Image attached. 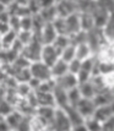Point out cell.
<instances>
[{
	"label": "cell",
	"instance_id": "1",
	"mask_svg": "<svg viewBox=\"0 0 114 131\" xmlns=\"http://www.w3.org/2000/svg\"><path fill=\"white\" fill-rule=\"evenodd\" d=\"M42 49H43V44L38 38H33V40L27 44L23 48L21 55L26 58L29 63H36V61H40V55H42Z\"/></svg>",
	"mask_w": 114,
	"mask_h": 131
},
{
	"label": "cell",
	"instance_id": "2",
	"mask_svg": "<svg viewBox=\"0 0 114 131\" xmlns=\"http://www.w3.org/2000/svg\"><path fill=\"white\" fill-rule=\"evenodd\" d=\"M53 131H71L72 125L69 120V116L66 112L64 109L57 108L55 110V116H54V121L51 124L50 127Z\"/></svg>",
	"mask_w": 114,
	"mask_h": 131
},
{
	"label": "cell",
	"instance_id": "3",
	"mask_svg": "<svg viewBox=\"0 0 114 131\" xmlns=\"http://www.w3.org/2000/svg\"><path fill=\"white\" fill-rule=\"evenodd\" d=\"M29 70H31V75H32V77L36 79V80H39L40 82L49 81V80L53 79L50 68H49V66H47L46 64L42 63V61H36V63H32L31 64V66H29Z\"/></svg>",
	"mask_w": 114,
	"mask_h": 131
},
{
	"label": "cell",
	"instance_id": "4",
	"mask_svg": "<svg viewBox=\"0 0 114 131\" xmlns=\"http://www.w3.org/2000/svg\"><path fill=\"white\" fill-rule=\"evenodd\" d=\"M55 7H57L58 17H61V18H66V17L79 12L77 1H72V0L57 1L55 3Z\"/></svg>",
	"mask_w": 114,
	"mask_h": 131
},
{
	"label": "cell",
	"instance_id": "5",
	"mask_svg": "<svg viewBox=\"0 0 114 131\" xmlns=\"http://www.w3.org/2000/svg\"><path fill=\"white\" fill-rule=\"evenodd\" d=\"M95 58L99 63L114 64V44L104 42L102 46L99 47V49L96 51Z\"/></svg>",
	"mask_w": 114,
	"mask_h": 131
},
{
	"label": "cell",
	"instance_id": "6",
	"mask_svg": "<svg viewBox=\"0 0 114 131\" xmlns=\"http://www.w3.org/2000/svg\"><path fill=\"white\" fill-rule=\"evenodd\" d=\"M58 60H60V51L55 49L54 46H43L40 61L44 63L47 66L51 68Z\"/></svg>",
	"mask_w": 114,
	"mask_h": 131
},
{
	"label": "cell",
	"instance_id": "7",
	"mask_svg": "<svg viewBox=\"0 0 114 131\" xmlns=\"http://www.w3.org/2000/svg\"><path fill=\"white\" fill-rule=\"evenodd\" d=\"M55 110L57 108H48V107H38L36 109L34 115L43 123V125L48 127H51V124L54 121V116H55Z\"/></svg>",
	"mask_w": 114,
	"mask_h": 131
},
{
	"label": "cell",
	"instance_id": "8",
	"mask_svg": "<svg viewBox=\"0 0 114 131\" xmlns=\"http://www.w3.org/2000/svg\"><path fill=\"white\" fill-rule=\"evenodd\" d=\"M75 108L77 109V112L80 113V115L86 120V119H88V118H92V116H93L97 107H96V104L93 102V99L82 98Z\"/></svg>",
	"mask_w": 114,
	"mask_h": 131
},
{
	"label": "cell",
	"instance_id": "9",
	"mask_svg": "<svg viewBox=\"0 0 114 131\" xmlns=\"http://www.w3.org/2000/svg\"><path fill=\"white\" fill-rule=\"evenodd\" d=\"M65 25H66V36L70 38L76 36L77 33L82 32L81 31V22H80V14H74L71 16L65 18Z\"/></svg>",
	"mask_w": 114,
	"mask_h": 131
},
{
	"label": "cell",
	"instance_id": "10",
	"mask_svg": "<svg viewBox=\"0 0 114 131\" xmlns=\"http://www.w3.org/2000/svg\"><path fill=\"white\" fill-rule=\"evenodd\" d=\"M58 37V33L51 23H47L39 33V39L43 46H51Z\"/></svg>",
	"mask_w": 114,
	"mask_h": 131
},
{
	"label": "cell",
	"instance_id": "11",
	"mask_svg": "<svg viewBox=\"0 0 114 131\" xmlns=\"http://www.w3.org/2000/svg\"><path fill=\"white\" fill-rule=\"evenodd\" d=\"M55 85L65 91H70L71 88H75L79 86V80H77V76L72 74H66L63 77L55 80Z\"/></svg>",
	"mask_w": 114,
	"mask_h": 131
},
{
	"label": "cell",
	"instance_id": "12",
	"mask_svg": "<svg viewBox=\"0 0 114 131\" xmlns=\"http://www.w3.org/2000/svg\"><path fill=\"white\" fill-rule=\"evenodd\" d=\"M75 51H76V59L80 60L81 63L85 61V60L95 58V51H93L91 47L87 44V42L75 46Z\"/></svg>",
	"mask_w": 114,
	"mask_h": 131
},
{
	"label": "cell",
	"instance_id": "13",
	"mask_svg": "<svg viewBox=\"0 0 114 131\" xmlns=\"http://www.w3.org/2000/svg\"><path fill=\"white\" fill-rule=\"evenodd\" d=\"M54 101H55V107L59 109H65L69 107V99H68V91H65L63 88L58 87L55 85V88L53 91Z\"/></svg>",
	"mask_w": 114,
	"mask_h": 131
},
{
	"label": "cell",
	"instance_id": "14",
	"mask_svg": "<svg viewBox=\"0 0 114 131\" xmlns=\"http://www.w3.org/2000/svg\"><path fill=\"white\" fill-rule=\"evenodd\" d=\"M36 103L38 107H48V108H57L53 93H43V92H34Z\"/></svg>",
	"mask_w": 114,
	"mask_h": 131
},
{
	"label": "cell",
	"instance_id": "15",
	"mask_svg": "<svg viewBox=\"0 0 114 131\" xmlns=\"http://www.w3.org/2000/svg\"><path fill=\"white\" fill-rule=\"evenodd\" d=\"M80 14V22H81V31L82 32H91L96 28L95 26V20L91 12H79Z\"/></svg>",
	"mask_w": 114,
	"mask_h": 131
},
{
	"label": "cell",
	"instance_id": "16",
	"mask_svg": "<svg viewBox=\"0 0 114 131\" xmlns=\"http://www.w3.org/2000/svg\"><path fill=\"white\" fill-rule=\"evenodd\" d=\"M50 71H51L53 79H54V80H58V79L63 77L64 75L69 74V64L63 61V60L60 59V60H58L57 63L50 68Z\"/></svg>",
	"mask_w": 114,
	"mask_h": 131
},
{
	"label": "cell",
	"instance_id": "17",
	"mask_svg": "<svg viewBox=\"0 0 114 131\" xmlns=\"http://www.w3.org/2000/svg\"><path fill=\"white\" fill-rule=\"evenodd\" d=\"M114 99L113 93L110 90H106V91L98 92L93 98V102L96 104V107H103V105H109L112 101Z\"/></svg>",
	"mask_w": 114,
	"mask_h": 131
},
{
	"label": "cell",
	"instance_id": "18",
	"mask_svg": "<svg viewBox=\"0 0 114 131\" xmlns=\"http://www.w3.org/2000/svg\"><path fill=\"white\" fill-rule=\"evenodd\" d=\"M102 33L106 42L114 44V12L109 15L108 21L102 28Z\"/></svg>",
	"mask_w": 114,
	"mask_h": 131
},
{
	"label": "cell",
	"instance_id": "19",
	"mask_svg": "<svg viewBox=\"0 0 114 131\" xmlns=\"http://www.w3.org/2000/svg\"><path fill=\"white\" fill-rule=\"evenodd\" d=\"M17 40V33L14 32V31H9L6 32L4 36L0 37V43H1V50H10L15 42Z\"/></svg>",
	"mask_w": 114,
	"mask_h": 131
},
{
	"label": "cell",
	"instance_id": "20",
	"mask_svg": "<svg viewBox=\"0 0 114 131\" xmlns=\"http://www.w3.org/2000/svg\"><path fill=\"white\" fill-rule=\"evenodd\" d=\"M23 118H25V115H22L20 112H17L16 109H15L12 113H10V114L7 115L6 118H4V119H5V121L7 123V125L10 126L11 130H16L17 127L20 126V124H21V121L23 120Z\"/></svg>",
	"mask_w": 114,
	"mask_h": 131
},
{
	"label": "cell",
	"instance_id": "21",
	"mask_svg": "<svg viewBox=\"0 0 114 131\" xmlns=\"http://www.w3.org/2000/svg\"><path fill=\"white\" fill-rule=\"evenodd\" d=\"M79 90H80L82 98H86V99H93L95 96L97 94V91H96L95 86L91 83V81L85 82V83H80L79 85Z\"/></svg>",
	"mask_w": 114,
	"mask_h": 131
},
{
	"label": "cell",
	"instance_id": "22",
	"mask_svg": "<svg viewBox=\"0 0 114 131\" xmlns=\"http://www.w3.org/2000/svg\"><path fill=\"white\" fill-rule=\"evenodd\" d=\"M113 116V113H112V109L109 105H103V107H97L96 108V112H95V114H93V118H96L98 121H101V123H104V121H107L109 118H112Z\"/></svg>",
	"mask_w": 114,
	"mask_h": 131
},
{
	"label": "cell",
	"instance_id": "23",
	"mask_svg": "<svg viewBox=\"0 0 114 131\" xmlns=\"http://www.w3.org/2000/svg\"><path fill=\"white\" fill-rule=\"evenodd\" d=\"M64 110L66 112V114H68V116H69V120H70V123H71V125L72 126L80 125V124H82V123H85V119L80 115V113L77 112V109L76 108L71 107V105H69V107H66Z\"/></svg>",
	"mask_w": 114,
	"mask_h": 131
},
{
	"label": "cell",
	"instance_id": "24",
	"mask_svg": "<svg viewBox=\"0 0 114 131\" xmlns=\"http://www.w3.org/2000/svg\"><path fill=\"white\" fill-rule=\"evenodd\" d=\"M71 44V39H70V37L69 36H63V34H58L57 39H55V42L51 44V46L55 47V49H58V50L61 51L66 48V47H69Z\"/></svg>",
	"mask_w": 114,
	"mask_h": 131
},
{
	"label": "cell",
	"instance_id": "25",
	"mask_svg": "<svg viewBox=\"0 0 114 131\" xmlns=\"http://www.w3.org/2000/svg\"><path fill=\"white\" fill-rule=\"evenodd\" d=\"M68 99H69V105L71 107H76L79 102L82 99V96L80 93V90H79V86L75 87V88H71L70 91H68Z\"/></svg>",
	"mask_w": 114,
	"mask_h": 131
},
{
	"label": "cell",
	"instance_id": "26",
	"mask_svg": "<svg viewBox=\"0 0 114 131\" xmlns=\"http://www.w3.org/2000/svg\"><path fill=\"white\" fill-rule=\"evenodd\" d=\"M60 59L65 61V63H71L74 59H76V51H75V46L70 44L69 47H66L61 53H60Z\"/></svg>",
	"mask_w": 114,
	"mask_h": 131
},
{
	"label": "cell",
	"instance_id": "27",
	"mask_svg": "<svg viewBox=\"0 0 114 131\" xmlns=\"http://www.w3.org/2000/svg\"><path fill=\"white\" fill-rule=\"evenodd\" d=\"M85 125L88 131H103V124L93 116L85 120Z\"/></svg>",
	"mask_w": 114,
	"mask_h": 131
},
{
	"label": "cell",
	"instance_id": "28",
	"mask_svg": "<svg viewBox=\"0 0 114 131\" xmlns=\"http://www.w3.org/2000/svg\"><path fill=\"white\" fill-rule=\"evenodd\" d=\"M33 38H34V36L32 31H20L17 33V40L20 43H22L25 47L27 46V44H29L33 40Z\"/></svg>",
	"mask_w": 114,
	"mask_h": 131
},
{
	"label": "cell",
	"instance_id": "29",
	"mask_svg": "<svg viewBox=\"0 0 114 131\" xmlns=\"http://www.w3.org/2000/svg\"><path fill=\"white\" fill-rule=\"evenodd\" d=\"M15 91H16V94L20 98H27L33 92L28 83H17Z\"/></svg>",
	"mask_w": 114,
	"mask_h": 131
},
{
	"label": "cell",
	"instance_id": "30",
	"mask_svg": "<svg viewBox=\"0 0 114 131\" xmlns=\"http://www.w3.org/2000/svg\"><path fill=\"white\" fill-rule=\"evenodd\" d=\"M54 26V28L57 31L58 34H63V36H66V25H65V18H61V17H58L55 18V21L51 23Z\"/></svg>",
	"mask_w": 114,
	"mask_h": 131
},
{
	"label": "cell",
	"instance_id": "31",
	"mask_svg": "<svg viewBox=\"0 0 114 131\" xmlns=\"http://www.w3.org/2000/svg\"><path fill=\"white\" fill-rule=\"evenodd\" d=\"M14 110H15L14 105H11L7 101L4 99L3 102H0V115H1L3 118H6V116L10 114V113H12Z\"/></svg>",
	"mask_w": 114,
	"mask_h": 131
},
{
	"label": "cell",
	"instance_id": "32",
	"mask_svg": "<svg viewBox=\"0 0 114 131\" xmlns=\"http://www.w3.org/2000/svg\"><path fill=\"white\" fill-rule=\"evenodd\" d=\"M27 7H28L29 14L34 16V15H38L42 10V6H40V1L38 0H31V1H27Z\"/></svg>",
	"mask_w": 114,
	"mask_h": 131
},
{
	"label": "cell",
	"instance_id": "33",
	"mask_svg": "<svg viewBox=\"0 0 114 131\" xmlns=\"http://www.w3.org/2000/svg\"><path fill=\"white\" fill-rule=\"evenodd\" d=\"M21 31H33V16L21 17Z\"/></svg>",
	"mask_w": 114,
	"mask_h": 131
},
{
	"label": "cell",
	"instance_id": "34",
	"mask_svg": "<svg viewBox=\"0 0 114 131\" xmlns=\"http://www.w3.org/2000/svg\"><path fill=\"white\" fill-rule=\"evenodd\" d=\"M9 27H10L11 31L18 33V32L21 31V17H18V16H11L10 17Z\"/></svg>",
	"mask_w": 114,
	"mask_h": 131
},
{
	"label": "cell",
	"instance_id": "35",
	"mask_svg": "<svg viewBox=\"0 0 114 131\" xmlns=\"http://www.w3.org/2000/svg\"><path fill=\"white\" fill-rule=\"evenodd\" d=\"M81 65H82V63H81L80 60L74 59L71 63H69V74H72L75 76H77L81 70Z\"/></svg>",
	"mask_w": 114,
	"mask_h": 131
},
{
	"label": "cell",
	"instance_id": "36",
	"mask_svg": "<svg viewBox=\"0 0 114 131\" xmlns=\"http://www.w3.org/2000/svg\"><path fill=\"white\" fill-rule=\"evenodd\" d=\"M103 130H114V115L103 123Z\"/></svg>",
	"mask_w": 114,
	"mask_h": 131
},
{
	"label": "cell",
	"instance_id": "37",
	"mask_svg": "<svg viewBox=\"0 0 114 131\" xmlns=\"http://www.w3.org/2000/svg\"><path fill=\"white\" fill-rule=\"evenodd\" d=\"M10 17H11V15L7 12V10H6V11H4V12H1V14H0V22L7 23V25H9Z\"/></svg>",
	"mask_w": 114,
	"mask_h": 131
},
{
	"label": "cell",
	"instance_id": "38",
	"mask_svg": "<svg viewBox=\"0 0 114 131\" xmlns=\"http://www.w3.org/2000/svg\"><path fill=\"white\" fill-rule=\"evenodd\" d=\"M10 31V27H9V25L7 23H3L0 22V37L1 36H4L6 32H9Z\"/></svg>",
	"mask_w": 114,
	"mask_h": 131
},
{
	"label": "cell",
	"instance_id": "39",
	"mask_svg": "<svg viewBox=\"0 0 114 131\" xmlns=\"http://www.w3.org/2000/svg\"><path fill=\"white\" fill-rule=\"evenodd\" d=\"M0 131H11L10 126L7 125V123L5 121V119L0 120Z\"/></svg>",
	"mask_w": 114,
	"mask_h": 131
},
{
	"label": "cell",
	"instance_id": "40",
	"mask_svg": "<svg viewBox=\"0 0 114 131\" xmlns=\"http://www.w3.org/2000/svg\"><path fill=\"white\" fill-rule=\"evenodd\" d=\"M71 131H88V130H87V127H86L85 123H82V124H80V125L72 126Z\"/></svg>",
	"mask_w": 114,
	"mask_h": 131
},
{
	"label": "cell",
	"instance_id": "41",
	"mask_svg": "<svg viewBox=\"0 0 114 131\" xmlns=\"http://www.w3.org/2000/svg\"><path fill=\"white\" fill-rule=\"evenodd\" d=\"M6 7H7V3L0 0V14H1V12H4V11H6Z\"/></svg>",
	"mask_w": 114,
	"mask_h": 131
},
{
	"label": "cell",
	"instance_id": "42",
	"mask_svg": "<svg viewBox=\"0 0 114 131\" xmlns=\"http://www.w3.org/2000/svg\"><path fill=\"white\" fill-rule=\"evenodd\" d=\"M109 107H110V109H112V113H113V115H114V99L112 101V103L109 104Z\"/></svg>",
	"mask_w": 114,
	"mask_h": 131
},
{
	"label": "cell",
	"instance_id": "43",
	"mask_svg": "<svg viewBox=\"0 0 114 131\" xmlns=\"http://www.w3.org/2000/svg\"><path fill=\"white\" fill-rule=\"evenodd\" d=\"M112 93H113V97H114V90H112Z\"/></svg>",
	"mask_w": 114,
	"mask_h": 131
},
{
	"label": "cell",
	"instance_id": "44",
	"mask_svg": "<svg viewBox=\"0 0 114 131\" xmlns=\"http://www.w3.org/2000/svg\"><path fill=\"white\" fill-rule=\"evenodd\" d=\"M103 131H114V130H103Z\"/></svg>",
	"mask_w": 114,
	"mask_h": 131
},
{
	"label": "cell",
	"instance_id": "45",
	"mask_svg": "<svg viewBox=\"0 0 114 131\" xmlns=\"http://www.w3.org/2000/svg\"><path fill=\"white\" fill-rule=\"evenodd\" d=\"M11 131H16V130H11Z\"/></svg>",
	"mask_w": 114,
	"mask_h": 131
}]
</instances>
